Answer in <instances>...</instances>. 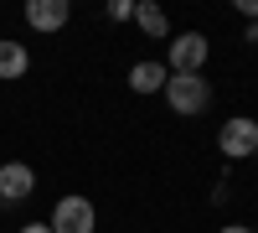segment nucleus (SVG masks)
I'll use <instances>...</instances> for the list:
<instances>
[{
  "label": "nucleus",
  "mask_w": 258,
  "mask_h": 233,
  "mask_svg": "<svg viewBox=\"0 0 258 233\" xmlns=\"http://www.w3.org/2000/svg\"><path fill=\"white\" fill-rule=\"evenodd\" d=\"M217 233H253V228H243V223H227V228H217Z\"/></svg>",
  "instance_id": "obj_13"
},
{
  "label": "nucleus",
  "mask_w": 258,
  "mask_h": 233,
  "mask_svg": "<svg viewBox=\"0 0 258 233\" xmlns=\"http://www.w3.org/2000/svg\"><path fill=\"white\" fill-rule=\"evenodd\" d=\"M109 21H135V0H109Z\"/></svg>",
  "instance_id": "obj_10"
},
{
  "label": "nucleus",
  "mask_w": 258,
  "mask_h": 233,
  "mask_svg": "<svg viewBox=\"0 0 258 233\" xmlns=\"http://www.w3.org/2000/svg\"><path fill=\"white\" fill-rule=\"evenodd\" d=\"M36 192V171L26 161H6L0 166V202H31Z\"/></svg>",
  "instance_id": "obj_5"
},
{
  "label": "nucleus",
  "mask_w": 258,
  "mask_h": 233,
  "mask_svg": "<svg viewBox=\"0 0 258 233\" xmlns=\"http://www.w3.org/2000/svg\"><path fill=\"white\" fill-rule=\"evenodd\" d=\"M68 0H26V21H31V31H62L68 26Z\"/></svg>",
  "instance_id": "obj_6"
},
{
  "label": "nucleus",
  "mask_w": 258,
  "mask_h": 233,
  "mask_svg": "<svg viewBox=\"0 0 258 233\" xmlns=\"http://www.w3.org/2000/svg\"><path fill=\"white\" fill-rule=\"evenodd\" d=\"M93 223H98V213H93V202L88 197H62L57 207H52V233H93Z\"/></svg>",
  "instance_id": "obj_4"
},
{
  "label": "nucleus",
  "mask_w": 258,
  "mask_h": 233,
  "mask_svg": "<svg viewBox=\"0 0 258 233\" xmlns=\"http://www.w3.org/2000/svg\"><path fill=\"white\" fill-rule=\"evenodd\" d=\"M238 11L248 16V26H253V21H258V0H238Z\"/></svg>",
  "instance_id": "obj_11"
},
{
  "label": "nucleus",
  "mask_w": 258,
  "mask_h": 233,
  "mask_svg": "<svg viewBox=\"0 0 258 233\" xmlns=\"http://www.w3.org/2000/svg\"><path fill=\"white\" fill-rule=\"evenodd\" d=\"M0 213H6V202H0Z\"/></svg>",
  "instance_id": "obj_15"
},
{
  "label": "nucleus",
  "mask_w": 258,
  "mask_h": 233,
  "mask_svg": "<svg viewBox=\"0 0 258 233\" xmlns=\"http://www.w3.org/2000/svg\"><path fill=\"white\" fill-rule=\"evenodd\" d=\"M253 233H258V228H253Z\"/></svg>",
  "instance_id": "obj_16"
},
{
  "label": "nucleus",
  "mask_w": 258,
  "mask_h": 233,
  "mask_svg": "<svg viewBox=\"0 0 258 233\" xmlns=\"http://www.w3.org/2000/svg\"><path fill=\"white\" fill-rule=\"evenodd\" d=\"M165 104L176 114H207L212 109V83L202 73H170L165 78Z\"/></svg>",
  "instance_id": "obj_1"
},
{
  "label": "nucleus",
  "mask_w": 258,
  "mask_h": 233,
  "mask_svg": "<svg viewBox=\"0 0 258 233\" xmlns=\"http://www.w3.org/2000/svg\"><path fill=\"white\" fill-rule=\"evenodd\" d=\"M207 52H212V41H207L202 31H181V36H170L165 73H202V68H207Z\"/></svg>",
  "instance_id": "obj_2"
},
{
  "label": "nucleus",
  "mask_w": 258,
  "mask_h": 233,
  "mask_svg": "<svg viewBox=\"0 0 258 233\" xmlns=\"http://www.w3.org/2000/svg\"><path fill=\"white\" fill-rule=\"evenodd\" d=\"M243 41H258V21H253V26H248V31H243Z\"/></svg>",
  "instance_id": "obj_14"
},
{
  "label": "nucleus",
  "mask_w": 258,
  "mask_h": 233,
  "mask_svg": "<svg viewBox=\"0 0 258 233\" xmlns=\"http://www.w3.org/2000/svg\"><path fill=\"white\" fill-rule=\"evenodd\" d=\"M21 233H52L47 223H26V228H21Z\"/></svg>",
  "instance_id": "obj_12"
},
{
  "label": "nucleus",
  "mask_w": 258,
  "mask_h": 233,
  "mask_svg": "<svg viewBox=\"0 0 258 233\" xmlns=\"http://www.w3.org/2000/svg\"><path fill=\"white\" fill-rule=\"evenodd\" d=\"M135 21H140V31H145V36H155V41L170 31L165 11H160V6H150V0H135Z\"/></svg>",
  "instance_id": "obj_9"
},
{
  "label": "nucleus",
  "mask_w": 258,
  "mask_h": 233,
  "mask_svg": "<svg viewBox=\"0 0 258 233\" xmlns=\"http://www.w3.org/2000/svg\"><path fill=\"white\" fill-rule=\"evenodd\" d=\"M217 151L227 156V161H248L253 151H258V119H248V114H232L222 130H217Z\"/></svg>",
  "instance_id": "obj_3"
},
{
  "label": "nucleus",
  "mask_w": 258,
  "mask_h": 233,
  "mask_svg": "<svg viewBox=\"0 0 258 233\" xmlns=\"http://www.w3.org/2000/svg\"><path fill=\"white\" fill-rule=\"evenodd\" d=\"M165 62H155V57H145V62H135L129 68V88L135 94H165Z\"/></svg>",
  "instance_id": "obj_7"
},
{
  "label": "nucleus",
  "mask_w": 258,
  "mask_h": 233,
  "mask_svg": "<svg viewBox=\"0 0 258 233\" xmlns=\"http://www.w3.org/2000/svg\"><path fill=\"white\" fill-rule=\"evenodd\" d=\"M253 156H258V151H253Z\"/></svg>",
  "instance_id": "obj_17"
},
{
  "label": "nucleus",
  "mask_w": 258,
  "mask_h": 233,
  "mask_svg": "<svg viewBox=\"0 0 258 233\" xmlns=\"http://www.w3.org/2000/svg\"><path fill=\"white\" fill-rule=\"evenodd\" d=\"M26 73H31V52L21 47V41H6V36H0V78L16 83V78H26Z\"/></svg>",
  "instance_id": "obj_8"
}]
</instances>
